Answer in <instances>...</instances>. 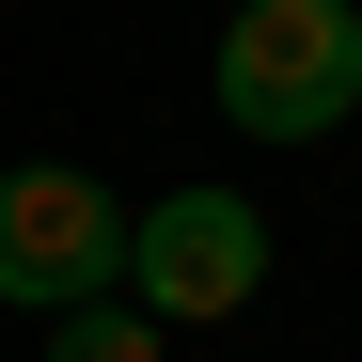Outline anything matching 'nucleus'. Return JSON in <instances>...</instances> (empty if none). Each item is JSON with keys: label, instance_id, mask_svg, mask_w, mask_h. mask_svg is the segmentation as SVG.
Here are the masks:
<instances>
[{"label": "nucleus", "instance_id": "obj_1", "mask_svg": "<svg viewBox=\"0 0 362 362\" xmlns=\"http://www.w3.org/2000/svg\"><path fill=\"white\" fill-rule=\"evenodd\" d=\"M221 127L252 142H331L362 110V0H221Z\"/></svg>", "mask_w": 362, "mask_h": 362}, {"label": "nucleus", "instance_id": "obj_2", "mask_svg": "<svg viewBox=\"0 0 362 362\" xmlns=\"http://www.w3.org/2000/svg\"><path fill=\"white\" fill-rule=\"evenodd\" d=\"M0 299H16V315L127 299V205H110L79 158H16L0 173Z\"/></svg>", "mask_w": 362, "mask_h": 362}, {"label": "nucleus", "instance_id": "obj_3", "mask_svg": "<svg viewBox=\"0 0 362 362\" xmlns=\"http://www.w3.org/2000/svg\"><path fill=\"white\" fill-rule=\"evenodd\" d=\"M268 284V205L252 189H173V205H127V299L158 331H205Z\"/></svg>", "mask_w": 362, "mask_h": 362}, {"label": "nucleus", "instance_id": "obj_4", "mask_svg": "<svg viewBox=\"0 0 362 362\" xmlns=\"http://www.w3.org/2000/svg\"><path fill=\"white\" fill-rule=\"evenodd\" d=\"M47 362H158V315L142 299H79V315H47Z\"/></svg>", "mask_w": 362, "mask_h": 362}]
</instances>
